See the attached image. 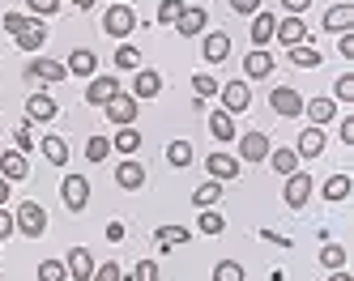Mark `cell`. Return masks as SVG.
Segmentation results:
<instances>
[{
    "instance_id": "54",
    "label": "cell",
    "mask_w": 354,
    "mask_h": 281,
    "mask_svg": "<svg viewBox=\"0 0 354 281\" xmlns=\"http://www.w3.org/2000/svg\"><path fill=\"white\" fill-rule=\"evenodd\" d=\"M107 239H111V243L124 239V222H111V226H107Z\"/></svg>"
},
{
    "instance_id": "35",
    "label": "cell",
    "mask_w": 354,
    "mask_h": 281,
    "mask_svg": "<svg viewBox=\"0 0 354 281\" xmlns=\"http://www.w3.org/2000/svg\"><path fill=\"white\" fill-rule=\"evenodd\" d=\"M115 149H120V153H137V149H141V133H137L133 124H129V128H120V137H115Z\"/></svg>"
},
{
    "instance_id": "11",
    "label": "cell",
    "mask_w": 354,
    "mask_h": 281,
    "mask_svg": "<svg viewBox=\"0 0 354 281\" xmlns=\"http://www.w3.org/2000/svg\"><path fill=\"white\" fill-rule=\"evenodd\" d=\"M64 269H68V277H73V281H90V277H94V260H90V251H86V247H73V251H68V260H64Z\"/></svg>"
},
{
    "instance_id": "22",
    "label": "cell",
    "mask_w": 354,
    "mask_h": 281,
    "mask_svg": "<svg viewBox=\"0 0 354 281\" xmlns=\"http://www.w3.org/2000/svg\"><path fill=\"white\" fill-rule=\"evenodd\" d=\"M226 56H231V39H226L222 30H214V35L205 39V60H209V64H222Z\"/></svg>"
},
{
    "instance_id": "34",
    "label": "cell",
    "mask_w": 354,
    "mask_h": 281,
    "mask_svg": "<svg viewBox=\"0 0 354 281\" xmlns=\"http://www.w3.org/2000/svg\"><path fill=\"white\" fill-rule=\"evenodd\" d=\"M167 162H171V166H188V162H192V145H188V141H171V145H167Z\"/></svg>"
},
{
    "instance_id": "38",
    "label": "cell",
    "mask_w": 354,
    "mask_h": 281,
    "mask_svg": "<svg viewBox=\"0 0 354 281\" xmlns=\"http://www.w3.org/2000/svg\"><path fill=\"white\" fill-rule=\"evenodd\" d=\"M64 277H68V269L60 260H43L39 264V281H64Z\"/></svg>"
},
{
    "instance_id": "15",
    "label": "cell",
    "mask_w": 354,
    "mask_h": 281,
    "mask_svg": "<svg viewBox=\"0 0 354 281\" xmlns=\"http://www.w3.org/2000/svg\"><path fill=\"white\" fill-rule=\"evenodd\" d=\"M205 171L222 184V179H235V175H239V158H231V153H209V158H205Z\"/></svg>"
},
{
    "instance_id": "55",
    "label": "cell",
    "mask_w": 354,
    "mask_h": 281,
    "mask_svg": "<svg viewBox=\"0 0 354 281\" xmlns=\"http://www.w3.org/2000/svg\"><path fill=\"white\" fill-rule=\"evenodd\" d=\"M342 141H350V145H354V119H350V115L342 119Z\"/></svg>"
},
{
    "instance_id": "24",
    "label": "cell",
    "mask_w": 354,
    "mask_h": 281,
    "mask_svg": "<svg viewBox=\"0 0 354 281\" xmlns=\"http://www.w3.org/2000/svg\"><path fill=\"white\" fill-rule=\"evenodd\" d=\"M26 111H30V119H56V98H47V94H35L30 102H26Z\"/></svg>"
},
{
    "instance_id": "59",
    "label": "cell",
    "mask_w": 354,
    "mask_h": 281,
    "mask_svg": "<svg viewBox=\"0 0 354 281\" xmlns=\"http://www.w3.org/2000/svg\"><path fill=\"white\" fill-rule=\"evenodd\" d=\"M115 5H120V0H115Z\"/></svg>"
},
{
    "instance_id": "5",
    "label": "cell",
    "mask_w": 354,
    "mask_h": 281,
    "mask_svg": "<svg viewBox=\"0 0 354 281\" xmlns=\"http://www.w3.org/2000/svg\"><path fill=\"white\" fill-rule=\"evenodd\" d=\"M308 196H312V175H286V204L290 209H303L308 204Z\"/></svg>"
},
{
    "instance_id": "33",
    "label": "cell",
    "mask_w": 354,
    "mask_h": 281,
    "mask_svg": "<svg viewBox=\"0 0 354 281\" xmlns=\"http://www.w3.org/2000/svg\"><path fill=\"white\" fill-rule=\"evenodd\" d=\"M154 239L162 247H175V243H188V226H158L154 230Z\"/></svg>"
},
{
    "instance_id": "43",
    "label": "cell",
    "mask_w": 354,
    "mask_h": 281,
    "mask_svg": "<svg viewBox=\"0 0 354 281\" xmlns=\"http://www.w3.org/2000/svg\"><path fill=\"white\" fill-rule=\"evenodd\" d=\"M180 13H184V0H162V5H158V21H167V26Z\"/></svg>"
},
{
    "instance_id": "53",
    "label": "cell",
    "mask_w": 354,
    "mask_h": 281,
    "mask_svg": "<svg viewBox=\"0 0 354 281\" xmlns=\"http://www.w3.org/2000/svg\"><path fill=\"white\" fill-rule=\"evenodd\" d=\"M282 5H286V13H290V17H299L303 9H308V5H312V0H282Z\"/></svg>"
},
{
    "instance_id": "51",
    "label": "cell",
    "mask_w": 354,
    "mask_h": 281,
    "mask_svg": "<svg viewBox=\"0 0 354 281\" xmlns=\"http://www.w3.org/2000/svg\"><path fill=\"white\" fill-rule=\"evenodd\" d=\"M21 26H26V17H21V13H5V30H9V35H17Z\"/></svg>"
},
{
    "instance_id": "8",
    "label": "cell",
    "mask_w": 354,
    "mask_h": 281,
    "mask_svg": "<svg viewBox=\"0 0 354 281\" xmlns=\"http://www.w3.org/2000/svg\"><path fill=\"white\" fill-rule=\"evenodd\" d=\"M273 39L282 43V47H299L303 39H308V26H303L299 17H286V21H277V26H273Z\"/></svg>"
},
{
    "instance_id": "1",
    "label": "cell",
    "mask_w": 354,
    "mask_h": 281,
    "mask_svg": "<svg viewBox=\"0 0 354 281\" xmlns=\"http://www.w3.org/2000/svg\"><path fill=\"white\" fill-rule=\"evenodd\" d=\"M17 230H21L26 239H39L43 230H47V213H43L39 200H21V204H17Z\"/></svg>"
},
{
    "instance_id": "37",
    "label": "cell",
    "mask_w": 354,
    "mask_h": 281,
    "mask_svg": "<svg viewBox=\"0 0 354 281\" xmlns=\"http://www.w3.org/2000/svg\"><path fill=\"white\" fill-rule=\"evenodd\" d=\"M226 230V217L214 213V209H201V235H222Z\"/></svg>"
},
{
    "instance_id": "49",
    "label": "cell",
    "mask_w": 354,
    "mask_h": 281,
    "mask_svg": "<svg viewBox=\"0 0 354 281\" xmlns=\"http://www.w3.org/2000/svg\"><path fill=\"white\" fill-rule=\"evenodd\" d=\"M231 9H235L239 17H252V13L261 9V0H231Z\"/></svg>"
},
{
    "instance_id": "19",
    "label": "cell",
    "mask_w": 354,
    "mask_h": 281,
    "mask_svg": "<svg viewBox=\"0 0 354 281\" xmlns=\"http://www.w3.org/2000/svg\"><path fill=\"white\" fill-rule=\"evenodd\" d=\"M26 77H39V81H60V77H68V68L56 64V60H30Z\"/></svg>"
},
{
    "instance_id": "39",
    "label": "cell",
    "mask_w": 354,
    "mask_h": 281,
    "mask_svg": "<svg viewBox=\"0 0 354 281\" xmlns=\"http://www.w3.org/2000/svg\"><path fill=\"white\" fill-rule=\"evenodd\" d=\"M115 64H120V68H141V51L124 43V47L115 51Z\"/></svg>"
},
{
    "instance_id": "25",
    "label": "cell",
    "mask_w": 354,
    "mask_h": 281,
    "mask_svg": "<svg viewBox=\"0 0 354 281\" xmlns=\"http://www.w3.org/2000/svg\"><path fill=\"white\" fill-rule=\"evenodd\" d=\"M43 158L52 162V166H64V162H68V145H64V137H43Z\"/></svg>"
},
{
    "instance_id": "31",
    "label": "cell",
    "mask_w": 354,
    "mask_h": 281,
    "mask_svg": "<svg viewBox=\"0 0 354 281\" xmlns=\"http://www.w3.org/2000/svg\"><path fill=\"white\" fill-rule=\"evenodd\" d=\"M158 90H162V77L149 72V68H141V72H137V98H154Z\"/></svg>"
},
{
    "instance_id": "40",
    "label": "cell",
    "mask_w": 354,
    "mask_h": 281,
    "mask_svg": "<svg viewBox=\"0 0 354 281\" xmlns=\"http://www.w3.org/2000/svg\"><path fill=\"white\" fill-rule=\"evenodd\" d=\"M192 90H196V98H209V94H218V81H214L209 72H196L192 77Z\"/></svg>"
},
{
    "instance_id": "26",
    "label": "cell",
    "mask_w": 354,
    "mask_h": 281,
    "mask_svg": "<svg viewBox=\"0 0 354 281\" xmlns=\"http://www.w3.org/2000/svg\"><path fill=\"white\" fill-rule=\"evenodd\" d=\"M222 200V184H218V179H209V184H201L196 192H192V204H196V209H209V204H218Z\"/></svg>"
},
{
    "instance_id": "28",
    "label": "cell",
    "mask_w": 354,
    "mask_h": 281,
    "mask_svg": "<svg viewBox=\"0 0 354 281\" xmlns=\"http://www.w3.org/2000/svg\"><path fill=\"white\" fill-rule=\"evenodd\" d=\"M269 162H273V171H277V175H295L299 153H295V149H269Z\"/></svg>"
},
{
    "instance_id": "16",
    "label": "cell",
    "mask_w": 354,
    "mask_h": 281,
    "mask_svg": "<svg viewBox=\"0 0 354 281\" xmlns=\"http://www.w3.org/2000/svg\"><path fill=\"white\" fill-rule=\"evenodd\" d=\"M17 43L26 47V51H39V47L47 43V26H43L39 17H26V26L17 30Z\"/></svg>"
},
{
    "instance_id": "41",
    "label": "cell",
    "mask_w": 354,
    "mask_h": 281,
    "mask_svg": "<svg viewBox=\"0 0 354 281\" xmlns=\"http://www.w3.org/2000/svg\"><path fill=\"white\" fill-rule=\"evenodd\" d=\"M107 149H111V141H107V137H90L86 158H90V162H103V158H107Z\"/></svg>"
},
{
    "instance_id": "58",
    "label": "cell",
    "mask_w": 354,
    "mask_h": 281,
    "mask_svg": "<svg viewBox=\"0 0 354 281\" xmlns=\"http://www.w3.org/2000/svg\"><path fill=\"white\" fill-rule=\"evenodd\" d=\"M73 5H77V9H90V5H94V0H73Z\"/></svg>"
},
{
    "instance_id": "12",
    "label": "cell",
    "mask_w": 354,
    "mask_h": 281,
    "mask_svg": "<svg viewBox=\"0 0 354 281\" xmlns=\"http://www.w3.org/2000/svg\"><path fill=\"white\" fill-rule=\"evenodd\" d=\"M175 30H180L184 39L201 35V30H205V9H196V5H184V13L175 17Z\"/></svg>"
},
{
    "instance_id": "36",
    "label": "cell",
    "mask_w": 354,
    "mask_h": 281,
    "mask_svg": "<svg viewBox=\"0 0 354 281\" xmlns=\"http://www.w3.org/2000/svg\"><path fill=\"white\" fill-rule=\"evenodd\" d=\"M320 264H324V269H342V264H346V247H342V243L320 247Z\"/></svg>"
},
{
    "instance_id": "44",
    "label": "cell",
    "mask_w": 354,
    "mask_h": 281,
    "mask_svg": "<svg viewBox=\"0 0 354 281\" xmlns=\"http://www.w3.org/2000/svg\"><path fill=\"white\" fill-rule=\"evenodd\" d=\"M337 102H354V72L337 77Z\"/></svg>"
},
{
    "instance_id": "20",
    "label": "cell",
    "mask_w": 354,
    "mask_h": 281,
    "mask_svg": "<svg viewBox=\"0 0 354 281\" xmlns=\"http://www.w3.org/2000/svg\"><path fill=\"white\" fill-rule=\"evenodd\" d=\"M115 184L129 188V192H137V188L145 184V166H141V162H124V166L115 171Z\"/></svg>"
},
{
    "instance_id": "32",
    "label": "cell",
    "mask_w": 354,
    "mask_h": 281,
    "mask_svg": "<svg viewBox=\"0 0 354 281\" xmlns=\"http://www.w3.org/2000/svg\"><path fill=\"white\" fill-rule=\"evenodd\" d=\"M350 188H354V179H350V175H333V179L324 184V200H346Z\"/></svg>"
},
{
    "instance_id": "17",
    "label": "cell",
    "mask_w": 354,
    "mask_h": 281,
    "mask_svg": "<svg viewBox=\"0 0 354 281\" xmlns=\"http://www.w3.org/2000/svg\"><path fill=\"white\" fill-rule=\"evenodd\" d=\"M303 111L312 115V124H316V128H324L328 119L337 115V102H333V98H312V102H303Z\"/></svg>"
},
{
    "instance_id": "21",
    "label": "cell",
    "mask_w": 354,
    "mask_h": 281,
    "mask_svg": "<svg viewBox=\"0 0 354 281\" xmlns=\"http://www.w3.org/2000/svg\"><path fill=\"white\" fill-rule=\"evenodd\" d=\"M350 26H354V5H337V9H328L324 13V30H350Z\"/></svg>"
},
{
    "instance_id": "27",
    "label": "cell",
    "mask_w": 354,
    "mask_h": 281,
    "mask_svg": "<svg viewBox=\"0 0 354 281\" xmlns=\"http://www.w3.org/2000/svg\"><path fill=\"white\" fill-rule=\"evenodd\" d=\"M94 68H98V60H94V51H86V47H77V51L68 56V72H77V77H90Z\"/></svg>"
},
{
    "instance_id": "23",
    "label": "cell",
    "mask_w": 354,
    "mask_h": 281,
    "mask_svg": "<svg viewBox=\"0 0 354 281\" xmlns=\"http://www.w3.org/2000/svg\"><path fill=\"white\" fill-rule=\"evenodd\" d=\"M273 26H277V17H273V13H257V17H252V43L265 47V43L273 39Z\"/></svg>"
},
{
    "instance_id": "56",
    "label": "cell",
    "mask_w": 354,
    "mask_h": 281,
    "mask_svg": "<svg viewBox=\"0 0 354 281\" xmlns=\"http://www.w3.org/2000/svg\"><path fill=\"white\" fill-rule=\"evenodd\" d=\"M0 204H9V179L0 175Z\"/></svg>"
},
{
    "instance_id": "48",
    "label": "cell",
    "mask_w": 354,
    "mask_h": 281,
    "mask_svg": "<svg viewBox=\"0 0 354 281\" xmlns=\"http://www.w3.org/2000/svg\"><path fill=\"white\" fill-rule=\"evenodd\" d=\"M13 141H17V153H26V149H35V141H30V128L21 124L17 133H13Z\"/></svg>"
},
{
    "instance_id": "13",
    "label": "cell",
    "mask_w": 354,
    "mask_h": 281,
    "mask_svg": "<svg viewBox=\"0 0 354 281\" xmlns=\"http://www.w3.org/2000/svg\"><path fill=\"white\" fill-rule=\"evenodd\" d=\"M243 72L252 77V81H261V77H269V72H273V56H269L265 47L248 51V56H243Z\"/></svg>"
},
{
    "instance_id": "42",
    "label": "cell",
    "mask_w": 354,
    "mask_h": 281,
    "mask_svg": "<svg viewBox=\"0 0 354 281\" xmlns=\"http://www.w3.org/2000/svg\"><path fill=\"white\" fill-rule=\"evenodd\" d=\"M214 281H243V269H239L235 260H222V264L214 269Z\"/></svg>"
},
{
    "instance_id": "18",
    "label": "cell",
    "mask_w": 354,
    "mask_h": 281,
    "mask_svg": "<svg viewBox=\"0 0 354 281\" xmlns=\"http://www.w3.org/2000/svg\"><path fill=\"white\" fill-rule=\"evenodd\" d=\"M299 158H320V153H324V128H308V133H303L299 137Z\"/></svg>"
},
{
    "instance_id": "45",
    "label": "cell",
    "mask_w": 354,
    "mask_h": 281,
    "mask_svg": "<svg viewBox=\"0 0 354 281\" xmlns=\"http://www.w3.org/2000/svg\"><path fill=\"white\" fill-rule=\"evenodd\" d=\"M26 5H30L35 17H52V13L60 9V0H26Z\"/></svg>"
},
{
    "instance_id": "29",
    "label": "cell",
    "mask_w": 354,
    "mask_h": 281,
    "mask_svg": "<svg viewBox=\"0 0 354 281\" xmlns=\"http://www.w3.org/2000/svg\"><path fill=\"white\" fill-rule=\"evenodd\" d=\"M320 60H324V56H320L316 47H303V43L290 47V64H295V68H320Z\"/></svg>"
},
{
    "instance_id": "7",
    "label": "cell",
    "mask_w": 354,
    "mask_h": 281,
    "mask_svg": "<svg viewBox=\"0 0 354 281\" xmlns=\"http://www.w3.org/2000/svg\"><path fill=\"white\" fill-rule=\"evenodd\" d=\"M269 107H273L277 115H286V119H290V115L303 111V98H299V90L282 86V90H273V94H269Z\"/></svg>"
},
{
    "instance_id": "47",
    "label": "cell",
    "mask_w": 354,
    "mask_h": 281,
    "mask_svg": "<svg viewBox=\"0 0 354 281\" xmlns=\"http://www.w3.org/2000/svg\"><path fill=\"white\" fill-rule=\"evenodd\" d=\"M90 281H124V273H120V264H103V269H94Z\"/></svg>"
},
{
    "instance_id": "3",
    "label": "cell",
    "mask_w": 354,
    "mask_h": 281,
    "mask_svg": "<svg viewBox=\"0 0 354 281\" xmlns=\"http://www.w3.org/2000/svg\"><path fill=\"white\" fill-rule=\"evenodd\" d=\"M248 107H252L248 81H226V86H222V111H226V115H239V111H248Z\"/></svg>"
},
{
    "instance_id": "57",
    "label": "cell",
    "mask_w": 354,
    "mask_h": 281,
    "mask_svg": "<svg viewBox=\"0 0 354 281\" xmlns=\"http://www.w3.org/2000/svg\"><path fill=\"white\" fill-rule=\"evenodd\" d=\"M328 281H350V273H342V269H333V277H328Z\"/></svg>"
},
{
    "instance_id": "4",
    "label": "cell",
    "mask_w": 354,
    "mask_h": 281,
    "mask_svg": "<svg viewBox=\"0 0 354 281\" xmlns=\"http://www.w3.org/2000/svg\"><path fill=\"white\" fill-rule=\"evenodd\" d=\"M60 196L73 213L86 209V200H90V184H86V175H64V184H60Z\"/></svg>"
},
{
    "instance_id": "14",
    "label": "cell",
    "mask_w": 354,
    "mask_h": 281,
    "mask_svg": "<svg viewBox=\"0 0 354 281\" xmlns=\"http://www.w3.org/2000/svg\"><path fill=\"white\" fill-rule=\"evenodd\" d=\"M0 175H5L9 184H17V179H26V175H30V166H26V153H17V149L0 153Z\"/></svg>"
},
{
    "instance_id": "52",
    "label": "cell",
    "mask_w": 354,
    "mask_h": 281,
    "mask_svg": "<svg viewBox=\"0 0 354 281\" xmlns=\"http://www.w3.org/2000/svg\"><path fill=\"white\" fill-rule=\"evenodd\" d=\"M337 51H342V56H346V60L354 56V30H346V35H342V43H337Z\"/></svg>"
},
{
    "instance_id": "2",
    "label": "cell",
    "mask_w": 354,
    "mask_h": 281,
    "mask_svg": "<svg viewBox=\"0 0 354 281\" xmlns=\"http://www.w3.org/2000/svg\"><path fill=\"white\" fill-rule=\"evenodd\" d=\"M133 26H137V17H133L129 5H111L107 17H103V30H107L111 39H129V35H133Z\"/></svg>"
},
{
    "instance_id": "6",
    "label": "cell",
    "mask_w": 354,
    "mask_h": 281,
    "mask_svg": "<svg viewBox=\"0 0 354 281\" xmlns=\"http://www.w3.org/2000/svg\"><path fill=\"white\" fill-rule=\"evenodd\" d=\"M103 111H107V119H115V124H124V128H129V124L137 119V111H141V107H137V98H129V94H115V98L107 102Z\"/></svg>"
},
{
    "instance_id": "10",
    "label": "cell",
    "mask_w": 354,
    "mask_h": 281,
    "mask_svg": "<svg viewBox=\"0 0 354 281\" xmlns=\"http://www.w3.org/2000/svg\"><path fill=\"white\" fill-rule=\"evenodd\" d=\"M239 158H243V162H265V158H269V137H265V133H248V137L239 141Z\"/></svg>"
},
{
    "instance_id": "30",
    "label": "cell",
    "mask_w": 354,
    "mask_h": 281,
    "mask_svg": "<svg viewBox=\"0 0 354 281\" xmlns=\"http://www.w3.org/2000/svg\"><path fill=\"white\" fill-rule=\"evenodd\" d=\"M209 133H214L218 141H235V119L226 115V111H214V115H209Z\"/></svg>"
},
{
    "instance_id": "50",
    "label": "cell",
    "mask_w": 354,
    "mask_h": 281,
    "mask_svg": "<svg viewBox=\"0 0 354 281\" xmlns=\"http://www.w3.org/2000/svg\"><path fill=\"white\" fill-rule=\"evenodd\" d=\"M9 235H13V213L0 204V239H9Z\"/></svg>"
},
{
    "instance_id": "46",
    "label": "cell",
    "mask_w": 354,
    "mask_h": 281,
    "mask_svg": "<svg viewBox=\"0 0 354 281\" xmlns=\"http://www.w3.org/2000/svg\"><path fill=\"white\" fill-rule=\"evenodd\" d=\"M133 281H158V264L154 260H141L137 273H133Z\"/></svg>"
},
{
    "instance_id": "9",
    "label": "cell",
    "mask_w": 354,
    "mask_h": 281,
    "mask_svg": "<svg viewBox=\"0 0 354 281\" xmlns=\"http://www.w3.org/2000/svg\"><path fill=\"white\" fill-rule=\"evenodd\" d=\"M120 94V81H115V77L107 72V77H94V81H90V90H86V98L94 102V107H107V102Z\"/></svg>"
}]
</instances>
